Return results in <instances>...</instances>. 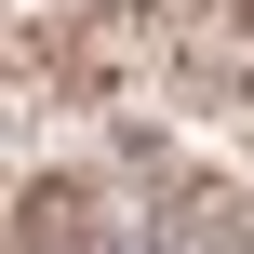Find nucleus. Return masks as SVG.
<instances>
[{"instance_id": "2", "label": "nucleus", "mask_w": 254, "mask_h": 254, "mask_svg": "<svg viewBox=\"0 0 254 254\" xmlns=\"http://www.w3.org/2000/svg\"><path fill=\"white\" fill-rule=\"evenodd\" d=\"M174 214H188L201 241H254V188H228V174H214V188H174Z\"/></svg>"}, {"instance_id": "1", "label": "nucleus", "mask_w": 254, "mask_h": 254, "mask_svg": "<svg viewBox=\"0 0 254 254\" xmlns=\"http://www.w3.org/2000/svg\"><path fill=\"white\" fill-rule=\"evenodd\" d=\"M13 241L27 254H161V228H147V201L121 174H40L13 201Z\"/></svg>"}]
</instances>
